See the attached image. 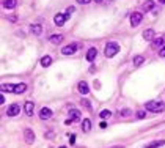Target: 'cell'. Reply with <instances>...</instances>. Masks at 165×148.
<instances>
[{"instance_id":"obj_1","label":"cell","mask_w":165,"mask_h":148,"mask_svg":"<svg viewBox=\"0 0 165 148\" xmlns=\"http://www.w3.org/2000/svg\"><path fill=\"white\" fill-rule=\"evenodd\" d=\"M145 107H146V110H149V112L159 113V112H163V110H165V103L154 99V101H148V103L145 104Z\"/></svg>"},{"instance_id":"obj_2","label":"cell","mask_w":165,"mask_h":148,"mask_svg":"<svg viewBox=\"0 0 165 148\" xmlns=\"http://www.w3.org/2000/svg\"><path fill=\"white\" fill-rule=\"evenodd\" d=\"M104 52H105V57L112 58V57H115L118 52H120V46H118L116 43H113V41H110V43H107Z\"/></svg>"},{"instance_id":"obj_3","label":"cell","mask_w":165,"mask_h":148,"mask_svg":"<svg viewBox=\"0 0 165 148\" xmlns=\"http://www.w3.org/2000/svg\"><path fill=\"white\" fill-rule=\"evenodd\" d=\"M77 49H79V44H76V43L68 44V46H65V47L61 49V54H63V55H73V54L77 52Z\"/></svg>"},{"instance_id":"obj_4","label":"cell","mask_w":165,"mask_h":148,"mask_svg":"<svg viewBox=\"0 0 165 148\" xmlns=\"http://www.w3.org/2000/svg\"><path fill=\"white\" fill-rule=\"evenodd\" d=\"M141 19H143V14H141L140 11H135L131 14V24H132V27H137L138 24H141Z\"/></svg>"},{"instance_id":"obj_5","label":"cell","mask_w":165,"mask_h":148,"mask_svg":"<svg viewBox=\"0 0 165 148\" xmlns=\"http://www.w3.org/2000/svg\"><path fill=\"white\" fill-rule=\"evenodd\" d=\"M68 17H69V14H63V13L55 14V17H54V21H55V25H58V27L65 25L66 21H68Z\"/></svg>"},{"instance_id":"obj_6","label":"cell","mask_w":165,"mask_h":148,"mask_svg":"<svg viewBox=\"0 0 165 148\" xmlns=\"http://www.w3.org/2000/svg\"><path fill=\"white\" fill-rule=\"evenodd\" d=\"M19 112H20V107H19L17 104H11V106L7 109V115H8V117H17Z\"/></svg>"},{"instance_id":"obj_7","label":"cell","mask_w":165,"mask_h":148,"mask_svg":"<svg viewBox=\"0 0 165 148\" xmlns=\"http://www.w3.org/2000/svg\"><path fill=\"white\" fill-rule=\"evenodd\" d=\"M52 115H54V112H52L49 107H42V109L39 110V118H41V120H49Z\"/></svg>"},{"instance_id":"obj_8","label":"cell","mask_w":165,"mask_h":148,"mask_svg":"<svg viewBox=\"0 0 165 148\" xmlns=\"http://www.w3.org/2000/svg\"><path fill=\"white\" fill-rule=\"evenodd\" d=\"M24 137H25V142L29 145H32L35 142V132L32 129H25V131H24Z\"/></svg>"},{"instance_id":"obj_9","label":"cell","mask_w":165,"mask_h":148,"mask_svg":"<svg viewBox=\"0 0 165 148\" xmlns=\"http://www.w3.org/2000/svg\"><path fill=\"white\" fill-rule=\"evenodd\" d=\"M165 44V38L163 36H157L153 39V49H162Z\"/></svg>"},{"instance_id":"obj_10","label":"cell","mask_w":165,"mask_h":148,"mask_svg":"<svg viewBox=\"0 0 165 148\" xmlns=\"http://www.w3.org/2000/svg\"><path fill=\"white\" fill-rule=\"evenodd\" d=\"M96 55H98V49L96 47H90L88 52H87V62H94Z\"/></svg>"},{"instance_id":"obj_11","label":"cell","mask_w":165,"mask_h":148,"mask_svg":"<svg viewBox=\"0 0 165 148\" xmlns=\"http://www.w3.org/2000/svg\"><path fill=\"white\" fill-rule=\"evenodd\" d=\"M30 30H32L33 35L39 36V35L42 33V25H41V24H32V25H30Z\"/></svg>"},{"instance_id":"obj_12","label":"cell","mask_w":165,"mask_h":148,"mask_svg":"<svg viewBox=\"0 0 165 148\" xmlns=\"http://www.w3.org/2000/svg\"><path fill=\"white\" fill-rule=\"evenodd\" d=\"M49 41H51L52 44H61V41H63V35H58V33L51 35V36H49Z\"/></svg>"},{"instance_id":"obj_13","label":"cell","mask_w":165,"mask_h":148,"mask_svg":"<svg viewBox=\"0 0 165 148\" xmlns=\"http://www.w3.org/2000/svg\"><path fill=\"white\" fill-rule=\"evenodd\" d=\"M79 91H80L82 95H88L90 87H88V84H87L85 81H80V82H79Z\"/></svg>"},{"instance_id":"obj_14","label":"cell","mask_w":165,"mask_h":148,"mask_svg":"<svg viewBox=\"0 0 165 148\" xmlns=\"http://www.w3.org/2000/svg\"><path fill=\"white\" fill-rule=\"evenodd\" d=\"M33 109H35V104L32 103V101H27L25 103V106H24V110H25V113L30 117V115H33Z\"/></svg>"},{"instance_id":"obj_15","label":"cell","mask_w":165,"mask_h":148,"mask_svg":"<svg viewBox=\"0 0 165 148\" xmlns=\"http://www.w3.org/2000/svg\"><path fill=\"white\" fill-rule=\"evenodd\" d=\"M17 5V0H3V8L7 10H13Z\"/></svg>"},{"instance_id":"obj_16","label":"cell","mask_w":165,"mask_h":148,"mask_svg":"<svg viewBox=\"0 0 165 148\" xmlns=\"http://www.w3.org/2000/svg\"><path fill=\"white\" fill-rule=\"evenodd\" d=\"M41 66H44V68H47V66H51V63H52V57L51 55H44L42 58H41Z\"/></svg>"},{"instance_id":"obj_17","label":"cell","mask_w":165,"mask_h":148,"mask_svg":"<svg viewBox=\"0 0 165 148\" xmlns=\"http://www.w3.org/2000/svg\"><path fill=\"white\" fill-rule=\"evenodd\" d=\"M132 62H134V66H137V68H138V66H141V65H143V62H145V57H143V55H135Z\"/></svg>"},{"instance_id":"obj_18","label":"cell","mask_w":165,"mask_h":148,"mask_svg":"<svg viewBox=\"0 0 165 148\" xmlns=\"http://www.w3.org/2000/svg\"><path fill=\"white\" fill-rule=\"evenodd\" d=\"M69 118L71 120H80V112L77 109H71L69 110Z\"/></svg>"},{"instance_id":"obj_19","label":"cell","mask_w":165,"mask_h":148,"mask_svg":"<svg viewBox=\"0 0 165 148\" xmlns=\"http://www.w3.org/2000/svg\"><path fill=\"white\" fill-rule=\"evenodd\" d=\"M90 129H91V121H90L88 118H85V120L82 121V131H83V132H88Z\"/></svg>"},{"instance_id":"obj_20","label":"cell","mask_w":165,"mask_h":148,"mask_svg":"<svg viewBox=\"0 0 165 148\" xmlns=\"http://www.w3.org/2000/svg\"><path fill=\"white\" fill-rule=\"evenodd\" d=\"M143 38H145L146 41L153 39V38H154V30H153V29H146V30L143 32Z\"/></svg>"},{"instance_id":"obj_21","label":"cell","mask_w":165,"mask_h":148,"mask_svg":"<svg viewBox=\"0 0 165 148\" xmlns=\"http://www.w3.org/2000/svg\"><path fill=\"white\" fill-rule=\"evenodd\" d=\"M141 8H143V11H149V10H153V8H154V0H146Z\"/></svg>"},{"instance_id":"obj_22","label":"cell","mask_w":165,"mask_h":148,"mask_svg":"<svg viewBox=\"0 0 165 148\" xmlns=\"http://www.w3.org/2000/svg\"><path fill=\"white\" fill-rule=\"evenodd\" d=\"M25 90H27V85H25V84H17V85H16L14 93H16V95H22Z\"/></svg>"},{"instance_id":"obj_23","label":"cell","mask_w":165,"mask_h":148,"mask_svg":"<svg viewBox=\"0 0 165 148\" xmlns=\"http://www.w3.org/2000/svg\"><path fill=\"white\" fill-rule=\"evenodd\" d=\"M162 145H165V140H157V142H151V143H148L145 148H159V146H162Z\"/></svg>"},{"instance_id":"obj_24","label":"cell","mask_w":165,"mask_h":148,"mask_svg":"<svg viewBox=\"0 0 165 148\" xmlns=\"http://www.w3.org/2000/svg\"><path fill=\"white\" fill-rule=\"evenodd\" d=\"M16 90V85H10V84H2V91H11L14 93Z\"/></svg>"},{"instance_id":"obj_25","label":"cell","mask_w":165,"mask_h":148,"mask_svg":"<svg viewBox=\"0 0 165 148\" xmlns=\"http://www.w3.org/2000/svg\"><path fill=\"white\" fill-rule=\"evenodd\" d=\"M112 115V112L110 110H102V112H99V117L102 118V120H105V118H109Z\"/></svg>"},{"instance_id":"obj_26","label":"cell","mask_w":165,"mask_h":148,"mask_svg":"<svg viewBox=\"0 0 165 148\" xmlns=\"http://www.w3.org/2000/svg\"><path fill=\"white\" fill-rule=\"evenodd\" d=\"M82 106H85L87 109H90V110H91V103H90L88 99H82Z\"/></svg>"},{"instance_id":"obj_27","label":"cell","mask_w":165,"mask_h":148,"mask_svg":"<svg viewBox=\"0 0 165 148\" xmlns=\"http://www.w3.org/2000/svg\"><path fill=\"white\" fill-rule=\"evenodd\" d=\"M121 117H131V110H129V109L121 110Z\"/></svg>"},{"instance_id":"obj_28","label":"cell","mask_w":165,"mask_h":148,"mask_svg":"<svg viewBox=\"0 0 165 148\" xmlns=\"http://www.w3.org/2000/svg\"><path fill=\"white\" fill-rule=\"evenodd\" d=\"M159 55H160L162 58H165V44H163V47H162L160 51H159Z\"/></svg>"},{"instance_id":"obj_29","label":"cell","mask_w":165,"mask_h":148,"mask_svg":"<svg viewBox=\"0 0 165 148\" xmlns=\"http://www.w3.org/2000/svg\"><path fill=\"white\" fill-rule=\"evenodd\" d=\"M145 117H146V113H145L143 110H140V112L137 113V118H145Z\"/></svg>"},{"instance_id":"obj_30","label":"cell","mask_w":165,"mask_h":148,"mask_svg":"<svg viewBox=\"0 0 165 148\" xmlns=\"http://www.w3.org/2000/svg\"><path fill=\"white\" fill-rule=\"evenodd\" d=\"M99 128H101V129H105V128H107V121H105V120L99 123Z\"/></svg>"},{"instance_id":"obj_31","label":"cell","mask_w":165,"mask_h":148,"mask_svg":"<svg viewBox=\"0 0 165 148\" xmlns=\"http://www.w3.org/2000/svg\"><path fill=\"white\" fill-rule=\"evenodd\" d=\"M91 2V0H77V3H80V5H88Z\"/></svg>"},{"instance_id":"obj_32","label":"cell","mask_w":165,"mask_h":148,"mask_svg":"<svg viewBox=\"0 0 165 148\" xmlns=\"http://www.w3.org/2000/svg\"><path fill=\"white\" fill-rule=\"evenodd\" d=\"M69 142L73 143V145L76 143V136H74V134H71V136H69Z\"/></svg>"},{"instance_id":"obj_33","label":"cell","mask_w":165,"mask_h":148,"mask_svg":"<svg viewBox=\"0 0 165 148\" xmlns=\"http://www.w3.org/2000/svg\"><path fill=\"white\" fill-rule=\"evenodd\" d=\"M5 103V96H3V91H2V95H0V104H3Z\"/></svg>"},{"instance_id":"obj_34","label":"cell","mask_w":165,"mask_h":148,"mask_svg":"<svg viewBox=\"0 0 165 148\" xmlns=\"http://www.w3.org/2000/svg\"><path fill=\"white\" fill-rule=\"evenodd\" d=\"M73 11H74V7H69V8H68V14H71Z\"/></svg>"},{"instance_id":"obj_35","label":"cell","mask_w":165,"mask_h":148,"mask_svg":"<svg viewBox=\"0 0 165 148\" xmlns=\"http://www.w3.org/2000/svg\"><path fill=\"white\" fill-rule=\"evenodd\" d=\"M71 123H73V120H71V118H68V120L65 121V125H71Z\"/></svg>"},{"instance_id":"obj_36","label":"cell","mask_w":165,"mask_h":148,"mask_svg":"<svg viewBox=\"0 0 165 148\" xmlns=\"http://www.w3.org/2000/svg\"><path fill=\"white\" fill-rule=\"evenodd\" d=\"M52 136H54L52 132H47V134H46V137H47V139H52Z\"/></svg>"},{"instance_id":"obj_37","label":"cell","mask_w":165,"mask_h":148,"mask_svg":"<svg viewBox=\"0 0 165 148\" xmlns=\"http://www.w3.org/2000/svg\"><path fill=\"white\" fill-rule=\"evenodd\" d=\"M110 148H124V146H121V145H116V146H110Z\"/></svg>"},{"instance_id":"obj_38","label":"cell","mask_w":165,"mask_h":148,"mask_svg":"<svg viewBox=\"0 0 165 148\" xmlns=\"http://www.w3.org/2000/svg\"><path fill=\"white\" fill-rule=\"evenodd\" d=\"M159 3H165V0H159Z\"/></svg>"},{"instance_id":"obj_39","label":"cell","mask_w":165,"mask_h":148,"mask_svg":"<svg viewBox=\"0 0 165 148\" xmlns=\"http://www.w3.org/2000/svg\"><path fill=\"white\" fill-rule=\"evenodd\" d=\"M96 2H101V0H96Z\"/></svg>"}]
</instances>
